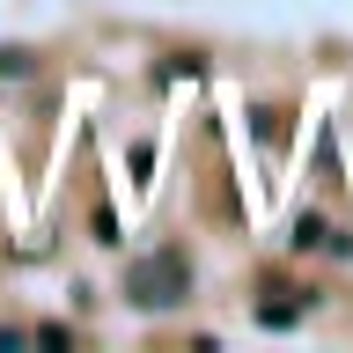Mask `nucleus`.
<instances>
[{
  "label": "nucleus",
  "instance_id": "1",
  "mask_svg": "<svg viewBox=\"0 0 353 353\" xmlns=\"http://www.w3.org/2000/svg\"><path fill=\"white\" fill-rule=\"evenodd\" d=\"M192 294V258L176 250V243H154V250H140V258L125 265V302L140 309V316H162V309H176Z\"/></svg>",
  "mask_w": 353,
  "mask_h": 353
},
{
  "label": "nucleus",
  "instance_id": "3",
  "mask_svg": "<svg viewBox=\"0 0 353 353\" xmlns=\"http://www.w3.org/2000/svg\"><path fill=\"white\" fill-rule=\"evenodd\" d=\"M309 302H258V324H272V331H287L294 316H302Z\"/></svg>",
  "mask_w": 353,
  "mask_h": 353
},
{
  "label": "nucleus",
  "instance_id": "4",
  "mask_svg": "<svg viewBox=\"0 0 353 353\" xmlns=\"http://www.w3.org/2000/svg\"><path fill=\"white\" fill-rule=\"evenodd\" d=\"M0 74H30V52L22 44H0Z\"/></svg>",
  "mask_w": 353,
  "mask_h": 353
},
{
  "label": "nucleus",
  "instance_id": "2",
  "mask_svg": "<svg viewBox=\"0 0 353 353\" xmlns=\"http://www.w3.org/2000/svg\"><path fill=\"white\" fill-rule=\"evenodd\" d=\"M324 243H331L324 214H294V250H324Z\"/></svg>",
  "mask_w": 353,
  "mask_h": 353
}]
</instances>
